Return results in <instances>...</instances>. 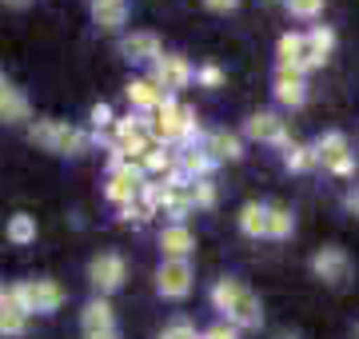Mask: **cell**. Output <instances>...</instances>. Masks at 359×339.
Returning <instances> with one entry per match:
<instances>
[{
    "instance_id": "d6a6232c",
    "label": "cell",
    "mask_w": 359,
    "mask_h": 339,
    "mask_svg": "<svg viewBox=\"0 0 359 339\" xmlns=\"http://www.w3.org/2000/svg\"><path fill=\"white\" fill-rule=\"evenodd\" d=\"M92 124H96V132L108 128V124H112V108H108V104H96V108H92Z\"/></svg>"
},
{
    "instance_id": "6da1fadb",
    "label": "cell",
    "mask_w": 359,
    "mask_h": 339,
    "mask_svg": "<svg viewBox=\"0 0 359 339\" xmlns=\"http://www.w3.org/2000/svg\"><path fill=\"white\" fill-rule=\"evenodd\" d=\"M32 140L40 148H48V152H60V156H76V152L88 148V136L76 132L72 124H65V120H40V124H32Z\"/></svg>"
},
{
    "instance_id": "277c9868",
    "label": "cell",
    "mask_w": 359,
    "mask_h": 339,
    "mask_svg": "<svg viewBox=\"0 0 359 339\" xmlns=\"http://www.w3.org/2000/svg\"><path fill=\"white\" fill-rule=\"evenodd\" d=\"M124 275H128V268H124V256H116V251H100V256H92L88 263V284L100 291V296H112L116 287L124 284Z\"/></svg>"
},
{
    "instance_id": "52a82bcc",
    "label": "cell",
    "mask_w": 359,
    "mask_h": 339,
    "mask_svg": "<svg viewBox=\"0 0 359 339\" xmlns=\"http://www.w3.org/2000/svg\"><path fill=\"white\" fill-rule=\"evenodd\" d=\"M248 136L252 140H259V144H280V148H287V132H283V120L276 116V112H256V116L248 120Z\"/></svg>"
},
{
    "instance_id": "4fadbf2b",
    "label": "cell",
    "mask_w": 359,
    "mask_h": 339,
    "mask_svg": "<svg viewBox=\"0 0 359 339\" xmlns=\"http://www.w3.org/2000/svg\"><path fill=\"white\" fill-rule=\"evenodd\" d=\"M120 53H124V60H156L164 48H160L156 32H132V36L120 40Z\"/></svg>"
},
{
    "instance_id": "2e32d148",
    "label": "cell",
    "mask_w": 359,
    "mask_h": 339,
    "mask_svg": "<svg viewBox=\"0 0 359 339\" xmlns=\"http://www.w3.org/2000/svg\"><path fill=\"white\" fill-rule=\"evenodd\" d=\"M128 100H132V108H140V112H156V108L164 104V92L156 88L152 80H132L128 88Z\"/></svg>"
},
{
    "instance_id": "f35d334b",
    "label": "cell",
    "mask_w": 359,
    "mask_h": 339,
    "mask_svg": "<svg viewBox=\"0 0 359 339\" xmlns=\"http://www.w3.org/2000/svg\"><path fill=\"white\" fill-rule=\"evenodd\" d=\"M276 339H295V335H287V331H283V335H276Z\"/></svg>"
},
{
    "instance_id": "60d3db41",
    "label": "cell",
    "mask_w": 359,
    "mask_h": 339,
    "mask_svg": "<svg viewBox=\"0 0 359 339\" xmlns=\"http://www.w3.org/2000/svg\"><path fill=\"white\" fill-rule=\"evenodd\" d=\"M355 339H359V327H355Z\"/></svg>"
},
{
    "instance_id": "836d02e7",
    "label": "cell",
    "mask_w": 359,
    "mask_h": 339,
    "mask_svg": "<svg viewBox=\"0 0 359 339\" xmlns=\"http://www.w3.org/2000/svg\"><path fill=\"white\" fill-rule=\"evenodd\" d=\"M200 4H204L208 13H231V8H236L240 0H200Z\"/></svg>"
},
{
    "instance_id": "7c38bea8",
    "label": "cell",
    "mask_w": 359,
    "mask_h": 339,
    "mask_svg": "<svg viewBox=\"0 0 359 339\" xmlns=\"http://www.w3.org/2000/svg\"><path fill=\"white\" fill-rule=\"evenodd\" d=\"M80 327H84V335H96V331H112V327H116L112 303L104 300V296L88 300V303H84V315H80Z\"/></svg>"
},
{
    "instance_id": "7402d4cb",
    "label": "cell",
    "mask_w": 359,
    "mask_h": 339,
    "mask_svg": "<svg viewBox=\"0 0 359 339\" xmlns=\"http://www.w3.org/2000/svg\"><path fill=\"white\" fill-rule=\"evenodd\" d=\"M295 232V216L287 208H268V232L264 235H271V240H287V235Z\"/></svg>"
},
{
    "instance_id": "603a6c76",
    "label": "cell",
    "mask_w": 359,
    "mask_h": 339,
    "mask_svg": "<svg viewBox=\"0 0 359 339\" xmlns=\"http://www.w3.org/2000/svg\"><path fill=\"white\" fill-rule=\"evenodd\" d=\"M8 240H13V244H32V240H36V216L16 212L13 220H8Z\"/></svg>"
},
{
    "instance_id": "e575fe53",
    "label": "cell",
    "mask_w": 359,
    "mask_h": 339,
    "mask_svg": "<svg viewBox=\"0 0 359 339\" xmlns=\"http://www.w3.org/2000/svg\"><path fill=\"white\" fill-rule=\"evenodd\" d=\"M84 339H120V335H116V327H112V331H96V335H84Z\"/></svg>"
},
{
    "instance_id": "74e56055",
    "label": "cell",
    "mask_w": 359,
    "mask_h": 339,
    "mask_svg": "<svg viewBox=\"0 0 359 339\" xmlns=\"http://www.w3.org/2000/svg\"><path fill=\"white\" fill-rule=\"evenodd\" d=\"M4 92H8V84H4V76H0V96H4Z\"/></svg>"
},
{
    "instance_id": "9c48e42d",
    "label": "cell",
    "mask_w": 359,
    "mask_h": 339,
    "mask_svg": "<svg viewBox=\"0 0 359 339\" xmlns=\"http://www.w3.org/2000/svg\"><path fill=\"white\" fill-rule=\"evenodd\" d=\"M276 100L283 108H299L308 100V80L299 76V72H292V68H280L276 72Z\"/></svg>"
},
{
    "instance_id": "d6986e66",
    "label": "cell",
    "mask_w": 359,
    "mask_h": 339,
    "mask_svg": "<svg viewBox=\"0 0 359 339\" xmlns=\"http://www.w3.org/2000/svg\"><path fill=\"white\" fill-rule=\"evenodd\" d=\"M244 291H248L244 279H236V275H224V279H219V284L212 287V303H216L219 312H228V307H231L236 300H240Z\"/></svg>"
},
{
    "instance_id": "83f0119b",
    "label": "cell",
    "mask_w": 359,
    "mask_h": 339,
    "mask_svg": "<svg viewBox=\"0 0 359 339\" xmlns=\"http://www.w3.org/2000/svg\"><path fill=\"white\" fill-rule=\"evenodd\" d=\"M192 204L196 208H212L216 204V188L208 180H192Z\"/></svg>"
},
{
    "instance_id": "d4e9b609",
    "label": "cell",
    "mask_w": 359,
    "mask_h": 339,
    "mask_svg": "<svg viewBox=\"0 0 359 339\" xmlns=\"http://www.w3.org/2000/svg\"><path fill=\"white\" fill-rule=\"evenodd\" d=\"M283 164L292 172H308L311 164H316V152L304 148V144H287V148H283Z\"/></svg>"
},
{
    "instance_id": "ab89813d",
    "label": "cell",
    "mask_w": 359,
    "mask_h": 339,
    "mask_svg": "<svg viewBox=\"0 0 359 339\" xmlns=\"http://www.w3.org/2000/svg\"><path fill=\"white\" fill-rule=\"evenodd\" d=\"M0 300H4V287H0Z\"/></svg>"
},
{
    "instance_id": "8d00e7d4",
    "label": "cell",
    "mask_w": 359,
    "mask_h": 339,
    "mask_svg": "<svg viewBox=\"0 0 359 339\" xmlns=\"http://www.w3.org/2000/svg\"><path fill=\"white\" fill-rule=\"evenodd\" d=\"M4 4H16V8H25L28 0H4Z\"/></svg>"
},
{
    "instance_id": "f546056e",
    "label": "cell",
    "mask_w": 359,
    "mask_h": 339,
    "mask_svg": "<svg viewBox=\"0 0 359 339\" xmlns=\"http://www.w3.org/2000/svg\"><path fill=\"white\" fill-rule=\"evenodd\" d=\"M196 80H200L204 88H219V84H224V68H216V64H204L200 72H196Z\"/></svg>"
},
{
    "instance_id": "484cf974",
    "label": "cell",
    "mask_w": 359,
    "mask_h": 339,
    "mask_svg": "<svg viewBox=\"0 0 359 339\" xmlns=\"http://www.w3.org/2000/svg\"><path fill=\"white\" fill-rule=\"evenodd\" d=\"M172 164H176V156L168 152L164 144H160L156 152H148V156L140 160V168H144V172H160V176H168V172H172Z\"/></svg>"
},
{
    "instance_id": "d590c367",
    "label": "cell",
    "mask_w": 359,
    "mask_h": 339,
    "mask_svg": "<svg viewBox=\"0 0 359 339\" xmlns=\"http://www.w3.org/2000/svg\"><path fill=\"white\" fill-rule=\"evenodd\" d=\"M347 208H351V212L359 216V192H351V196H347Z\"/></svg>"
},
{
    "instance_id": "4316f807",
    "label": "cell",
    "mask_w": 359,
    "mask_h": 339,
    "mask_svg": "<svg viewBox=\"0 0 359 339\" xmlns=\"http://www.w3.org/2000/svg\"><path fill=\"white\" fill-rule=\"evenodd\" d=\"M287 13L299 20H316L323 13V0H287Z\"/></svg>"
},
{
    "instance_id": "44dd1931",
    "label": "cell",
    "mask_w": 359,
    "mask_h": 339,
    "mask_svg": "<svg viewBox=\"0 0 359 339\" xmlns=\"http://www.w3.org/2000/svg\"><path fill=\"white\" fill-rule=\"evenodd\" d=\"M0 120H4V124H20V120H28V100L16 88H8L4 96H0Z\"/></svg>"
},
{
    "instance_id": "3957f363",
    "label": "cell",
    "mask_w": 359,
    "mask_h": 339,
    "mask_svg": "<svg viewBox=\"0 0 359 339\" xmlns=\"http://www.w3.org/2000/svg\"><path fill=\"white\" fill-rule=\"evenodd\" d=\"M192 64H188V60H184V56H176V53H160L152 60V84L160 92H176V88H188V84H192Z\"/></svg>"
},
{
    "instance_id": "7a4b0ae2",
    "label": "cell",
    "mask_w": 359,
    "mask_h": 339,
    "mask_svg": "<svg viewBox=\"0 0 359 339\" xmlns=\"http://www.w3.org/2000/svg\"><path fill=\"white\" fill-rule=\"evenodd\" d=\"M311 152H316V164H323V168L335 172V176H351V172H355V156H351V148H347L344 132H323Z\"/></svg>"
},
{
    "instance_id": "8992f818",
    "label": "cell",
    "mask_w": 359,
    "mask_h": 339,
    "mask_svg": "<svg viewBox=\"0 0 359 339\" xmlns=\"http://www.w3.org/2000/svg\"><path fill=\"white\" fill-rule=\"evenodd\" d=\"M311 272L320 275L323 284L339 287V284H347V275H351V260H347L344 248H323V251L311 256Z\"/></svg>"
},
{
    "instance_id": "e0dca14e",
    "label": "cell",
    "mask_w": 359,
    "mask_h": 339,
    "mask_svg": "<svg viewBox=\"0 0 359 339\" xmlns=\"http://www.w3.org/2000/svg\"><path fill=\"white\" fill-rule=\"evenodd\" d=\"M240 232L259 240V235L268 232V208H264V204H244V208H240Z\"/></svg>"
},
{
    "instance_id": "ffe728a7",
    "label": "cell",
    "mask_w": 359,
    "mask_h": 339,
    "mask_svg": "<svg viewBox=\"0 0 359 339\" xmlns=\"http://www.w3.org/2000/svg\"><path fill=\"white\" fill-rule=\"evenodd\" d=\"M25 327H28V315L20 312V307H13V303L0 300V335L16 339V335H25Z\"/></svg>"
},
{
    "instance_id": "1f68e13d",
    "label": "cell",
    "mask_w": 359,
    "mask_h": 339,
    "mask_svg": "<svg viewBox=\"0 0 359 339\" xmlns=\"http://www.w3.org/2000/svg\"><path fill=\"white\" fill-rule=\"evenodd\" d=\"M200 339H240V331H236L231 324H216L212 331H204Z\"/></svg>"
},
{
    "instance_id": "cb8c5ba5",
    "label": "cell",
    "mask_w": 359,
    "mask_h": 339,
    "mask_svg": "<svg viewBox=\"0 0 359 339\" xmlns=\"http://www.w3.org/2000/svg\"><path fill=\"white\" fill-rule=\"evenodd\" d=\"M304 40H308V53L323 56V60H327V53L335 48V32H332L327 25H316V28H311V32H308Z\"/></svg>"
},
{
    "instance_id": "5b68a950",
    "label": "cell",
    "mask_w": 359,
    "mask_h": 339,
    "mask_svg": "<svg viewBox=\"0 0 359 339\" xmlns=\"http://www.w3.org/2000/svg\"><path fill=\"white\" fill-rule=\"evenodd\" d=\"M156 287L164 300H184L192 291V263L188 260H164L156 272Z\"/></svg>"
},
{
    "instance_id": "ac0fdd59",
    "label": "cell",
    "mask_w": 359,
    "mask_h": 339,
    "mask_svg": "<svg viewBox=\"0 0 359 339\" xmlns=\"http://www.w3.org/2000/svg\"><path fill=\"white\" fill-rule=\"evenodd\" d=\"M276 53H280V68H295L304 60V53H308V40L299 36V32H283Z\"/></svg>"
},
{
    "instance_id": "5bb4252c",
    "label": "cell",
    "mask_w": 359,
    "mask_h": 339,
    "mask_svg": "<svg viewBox=\"0 0 359 339\" xmlns=\"http://www.w3.org/2000/svg\"><path fill=\"white\" fill-rule=\"evenodd\" d=\"M216 168V160L208 156L204 148H184V152H180V176H184V180H208V172Z\"/></svg>"
},
{
    "instance_id": "f1b7e54d",
    "label": "cell",
    "mask_w": 359,
    "mask_h": 339,
    "mask_svg": "<svg viewBox=\"0 0 359 339\" xmlns=\"http://www.w3.org/2000/svg\"><path fill=\"white\" fill-rule=\"evenodd\" d=\"M148 216H152V212L144 208V204H136V200H132V204H120V220L124 223H144Z\"/></svg>"
},
{
    "instance_id": "4dcf8cb0",
    "label": "cell",
    "mask_w": 359,
    "mask_h": 339,
    "mask_svg": "<svg viewBox=\"0 0 359 339\" xmlns=\"http://www.w3.org/2000/svg\"><path fill=\"white\" fill-rule=\"evenodd\" d=\"M160 339H200V335H196V327H192V324H172Z\"/></svg>"
},
{
    "instance_id": "8fae6325",
    "label": "cell",
    "mask_w": 359,
    "mask_h": 339,
    "mask_svg": "<svg viewBox=\"0 0 359 339\" xmlns=\"http://www.w3.org/2000/svg\"><path fill=\"white\" fill-rule=\"evenodd\" d=\"M228 324L236 327V331H252V327L264 324V307H259V300L252 291H244V296L228 307Z\"/></svg>"
},
{
    "instance_id": "9a60e30c",
    "label": "cell",
    "mask_w": 359,
    "mask_h": 339,
    "mask_svg": "<svg viewBox=\"0 0 359 339\" xmlns=\"http://www.w3.org/2000/svg\"><path fill=\"white\" fill-rule=\"evenodd\" d=\"M204 152L212 160H240V156H244V144H240L236 132H212L208 144H204Z\"/></svg>"
},
{
    "instance_id": "30bf717a",
    "label": "cell",
    "mask_w": 359,
    "mask_h": 339,
    "mask_svg": "<svg viewBox=\"0 0 359 339\" xmlns=\"http://www.w3.org/2000/svg\"><path fill=\"white\" fill-rule=\"evenodd\" d=\"M92 20L100 32H120L128 25V0H92Z\"/></svg>"
},
{
    "instance_id": "ba28073f",
    "label": "cell",
    "mask_w": 359,
    "mask_h": 339,
    "mask_svg": "<svg viewBox=\"0 0 359 339\" xmlns=\"http://www.w3.org/2000/svg\"><path fill=\"white\" fill-rule=\"evenodd\" d=\"M196 248V235L184 228V223H168L164 232H160V251H164V260H188Z\"/></svg>"
}]
</instances>
